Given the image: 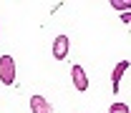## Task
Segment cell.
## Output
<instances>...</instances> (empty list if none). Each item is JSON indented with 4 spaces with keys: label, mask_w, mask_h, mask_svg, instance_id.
Returning <instances> with one entry per match:
<instances>
[{
    "label": "cell",
    "mask_w": 131,
    "mask_h": 113,
    "mask_svg": "<svg viewBox=\"0 0 131 113\" xmlns=\"http://www.w3.org/2000/svg\"><path fill=\"white\" fill-rule=\"evenodd\" d=\"M114 10H131V0H111Z\"/></svg>",
    "instance_id": "obj_6"
},
{
    "label": "cell",
    "mask_w": 131,
    "mask_h": 113,
    "mask_svg": "<svg viewBox=\"0 0 131 113\" xmlns=\"http://www.w3.org/2000/svg\"><path fill=\"white\" fill-rule=\"evenodd\" d=\"M108 113H131V111H129V106H126V103H111Z\"/></svg>",
    "instance_id": "obj_7"
},
{
    "label": "cell",
    "mask_w": 131,
    "mask_h": 113,
    "mask_svg": "<svg viewBox=\"0 0 131 113\" xmlns=\"http://www.w3.org/2000/svg\"><path fill=\"white\" fill-rule=\"evenodd\" d=\"M71 78H73V85H76V91H88V76H86V70H83L81 65H73L71 68Z\"/></svg>",
    "instance_id": "obj_2"
},
{
    "label": "cell",
    "mask_w": 131,
    "mask_h": 113,
    "mask_svg": "<svg viewBox=\"0 0 131 113\" xmlns=\"http://www.w3.org/2000/svg\"><path fill=\"white\" fill-rule=\"evenodd\" d=\"M121 23H129L131 25V13H121Z\"/></svg>",
    "instance_id": "obj_8"
},
{
    "label": "cell",
    "mask_w": 131,
    "mask_h": 113,
    "mask_svg": "<svg viewBox=\"0 0 131 113\" xmlns=\"http://www.w3.org/2000/svg\"><path fill=\"white\" fill-rule=\"evenodd\" d=\"M66 55H68V38L66 35H58L53 40V58L56 60H63Z\"/></svg>",
    "instance_id": "obj_3"
},
{
    "label": "cell",
    "mask_w": 131,
    "mask_h": 113,
    "mask_svg": "<svg viewBox=\"0 0 131 113\" xmlns=\"http://www.w3.org/2000/svg\"><path fill=\"white\" fill-rule=\"evenodd\" d=\"M126 68H129V60H121V63H116L114 76H111V91H114V93H118V85H121V76L126 73Z\"/></svg>",
    "instance_id": "obj_4"
},
{
    "label": "cell",
    "mask_w": 131,
    "mask_h": 113,
    "mask_svg": "<svg viewBox=\"0 0 131 113\" xmlns=\"http://www.w3.org/2000/svg\"><path fill=\"white\" fill-rule=\"evenodd\" d=\"M30 111L33 113H53V108H50V103L43 96H33L30 98Z\"/></svg>",
    "instance_id": "obj_5"
},
{
    "label": "cell",
    "mask_w": 131,
    "mask_h": 113,
    "mask_svg": "<svg viewBox=\"0 0 131 113\" xmlns=\"http://www.w3.org/2000/svg\"><path fill=\"white\" fill-rule=\"evenodd\" d=\"M0 83H5V85L15 83V60H13V55H0Z\"/></svg>",
    "instance_id": "obj_1"
}]
</instances>
